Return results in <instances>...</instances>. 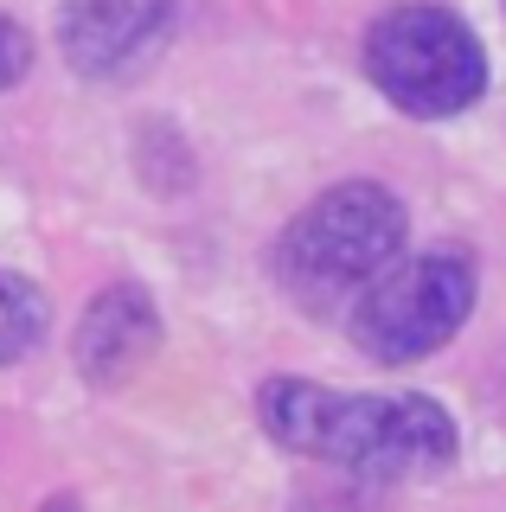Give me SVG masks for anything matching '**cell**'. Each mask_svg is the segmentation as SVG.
<instances>
[{"label": "cell", "instance_id": "obj_8", "mask_svg": "<svg viewBox=\"0 0 506 512\" xmlns=\"http://www.w3.org/2000/svg\"><path fill=\"white\" fill-rule=\"evenodd\" d=\"M26 64H33V39H26L20 26L0 13V90H13L26 77Z\"/></svg>", "mask_w": 506, "mask_h": 512}, {"label": "cell", "instance_id": "obj_7", "mask_svg": "<svg viewBox=\"0 0 506 512\" xmlns=\"http://www.w3.org/2000/svg\"><path fill=\"white\" fill-rule=\"evenodd\" d=\"M45 333V295L26 276H0V365L26 359Z\"/></svg>", "mask_w": 506, "mask_h": 512}, {"label": "cell", "instance_id": "obj_6", "mask_svg": "<svg viewBox=\"0 0 506 512\" xmlns=\"http://www.w3.org/2000/svg\"><path fill=\"white\" fill-rule=\"evenodd\" d=\"M154 346H161V314H154L148 288L116 282L84 308L71 352H77V372L90 384H122L129 372H141V359H148Z\"/></svg>", "mask_w": 506, "mask_h": 512}, {"label": "cell", "instance_id": "obj_2", "mask_svg": "<svg viewBox=\"0 0 506 512\" xmlns=\"http://www.w3.org/2000/svg\"><path fill=\"white\" fill-rule=\"evenodd\" d=\"M404 250V205L398 192L372 180H346L308 205L276 244V276L295 301L327 308V301L366 288L391 256Z\"/></svg>", "mask_w": 506, "mask_h": 512}, {"label": "cell", "instance_id": "obj_4", "mask_svg": "<svg viewBox=\"0 0 506 512\" xmlns=\"http://www.w3.org/2000/svg\"><path fill=\"white\" fill-rule=\"evenodd\" d=\"M474 308V256L455 244L385 263L353 308V346L378 365H410L449 346Z\"/></svg>", "mask_w": 506, "mask_h": 512}, {"label": "cell", "instance_id": "obj_5", "mask_svg": "<svg viewBox=\"0 0 506 512\" xmlns=\"http://www.w3.org/2000/svg\"><path fill=\"white\" fill-rule=\"evenodd\" d=\"M173 32V0H65L58 52L77 77H129Z\"/></svg>", "mask_w": 506, "mask_h": 512}, {"label": "cell", "instance_id": "obj_1", "mask_svg": "<svg viewBox=\"0 0 506 512\" xmlns=\"http://www.w3.org/2000/svg\"><path fill=\"white\" fill-rule=\"evenodd\" d=\"M257 423L282 448L359 480H410L455 461V423L436 397H359L308 378H270L257 391Z\"/></svg>", "mask_w": 506, "mask_h": 512}, {"label": "cell", "instance_id": "obj_9", "mask_svg": "<svg viewBox=\"0 0 506 512\" xmlns=\"http://www.w3.org/2000/svg\"><path fill=\"white\" fill-rule=\"evenodd\" d=\"M45 512H77V506H71V500H52V506H45Z\"/></svg>", "mask_w": 506, "mask_h": 512}, {"label": "cell", "instance_id": "obj_3", "mask_svg": "<svg viewBox=\"0 0 506 512\" xmlns=\"http://www.w3.org/2000/svg\"><path fill=\"white\" fill-rule=\"evenodd\" d=\"M366 77L404 116H462L487 90V58L468 20L449 7L410 0V7L378 13L366 32Z\"/></svg>", "mask_w": 506, "mask_h": 512}]
</instances>
